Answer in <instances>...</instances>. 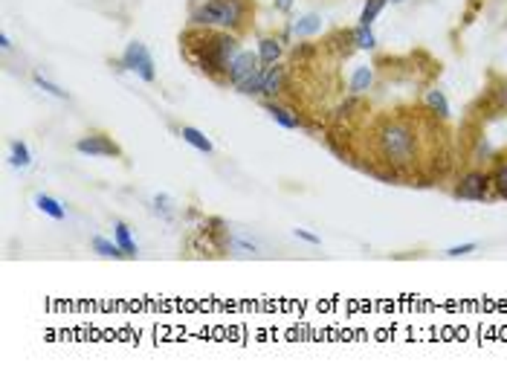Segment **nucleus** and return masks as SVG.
Listing matches in <instances>:
<instances>
[{
    "mask_svg": "<svg viewBox=\"0 0 507 377\" xmlns=\"http://www.w3.org/2000/svg\"><path fill=\"white\" fill-rule=\"evenodd\" d=\"M490 186H493V177L487 172H467L458 186H455V198H464V201H487L490 198Z\"/></svg>",
    "mask_w": 507,
    "mask_h": 377,
    "instance_id": "39448f33",
    "label": "nucleus"
},
{
    "mask_svg": "<svg viewBox=\"0 0 507 377\" xmlns=\"http://www.w3.org/2000/svg\"><path fill=\"white\" fill-rule=\"evenodd\" d=\"M76 151H79V154H90V157H119L122 154L119 145L110 136H105V134H87V136H81L79 143H76Z\"/></svg>",
    "mask_w": 507,
    "mask_h": 377,
    "instance_id": "423d86ee",
    "label": "nucleus"
},
{
    "mask_svg": "<svg viewBox=\"0 0 507 377\" xmlns=\"http://www.w3.org/2000/svg\"><path fill=\"white\" fill-rule=\"evenodd\" d=\"M426 105H429V110L438 119H446L449 116V102H446V96H444V90H429L426 93Z\"/></svg>",
    "mask_w": 507,
    "mask_h": 377,
    "instance_id": "6ab92c4d",
    "label": "nucleus"
},
{
    "mask_svg": "<svg viewBox=\"0 0 507 377\" xmlns=\"http://www.w3.org/2000/svg\"><path fill=\"white\" fill-rule=\"evenodd\" d=\"M247 6L244 0H206L192 12L194 26H223V30H235L238 23H244Z\"/></svg>",
    "mask_w": 507,
    "mask_h": 377,
    "instance_id": "7ed1b4c3",
    "label": "nucleus"
},
{
    "mask_svg": "<svg viewBox=\"0 0 507 377\" xmlns=\"http://www.w3.org/2000/svg\"><path fill=\"white\" fill-rule=\"evenodd\" d=\"M281 55H284V47H281L278 38H261L258 41V59H261V64H276V61H281Z\"/></svg>",
    "mask_w": 507,
    "mask_h": 377,
    "instance_id": "ddd939ff",
    "label": "nucleus"
},
{
    "mask_svg": "<svg viewBox=\"0 0 507 377\" xmlns=\"http://www.w3.org/2000/svg\"><path fill=\"white\" fill-rule=\"evenodd\" d=\"M267 114L273 116V122H278L281 128H287V131H296V128L302 125V122H299V116H296L290 108L278 105V102H267Z\"/></svg>",
    "mask_w": 507,
    "mask_h": 377,
    "instance_id": "9b49d317",
    "label": "nucleus"
},
{
    "mask_svg": "<svg viewBox=\"0 0 507 377\" xmlns=\"http://www.w3.org/2000/svg\"><path fill=\"white\" fill-rule=\"evenodd\" d=\"M154 209H157V212H163L165 218H172V201H168L165 194H157V198H154Z\"/></svg>",
    "mask_w": 507,
    "mask_h": 377,
    "instance_id": "393cba45",
    "label": "nucleus"
},
{
    "mask_svg": "<svg viewBox=\"0 0 507 377\" xmlns=\"http://www.w3.org/2000/svg\"><path fill=\"white\" fill-rule=\"evenodd\" d=\"M235 88H238V93H244V96H261L264 93V67H258L256 73H249L247 79H241Z\"/></svg>",
    "mask_w": 507,
    "mask_h": 377,
    "instance_id": "2eb2a0df",
    "label": "nucleus"
},
{
    "mask_svg": "<svg viewBox=\"0 0 507 377\" xmlns=\"http://www.w3.org/2000/svg\"><path fill=\"white\" fill-rule=\"evenodd\" d=\"M293 3H296V0H276V9H278V12H290Z\"/></svg>",
    "mask_w": 507,
    "mask_h": 377,
    "instance_id": "bb28decb",
    "label": "nucleus"
},
{
    "mask_svg": "<svg viewBox=\"0 0 507 377\" xmlns=\"http://www.w3.org/2000/svg\"><path fill=\"white\" fill-rule=\"evenodd\" d=\"M293 235H296V238H302V241H307V244H313V247H316V244H322V241H319V235L307 232V230H293Z\"/></svg>",
    "mask_w": 507,
    "mask_h": 377,
    "instance_id": "a878e982",
    "label": "nucleus"
},
{
    "mask_svg": "<svg viewBox=\"0 0 507 377\" xmlns=\"http://www.w3.org/2000/svg\"><path fill=\"white\" fill-rule=\"evenodd\" d=\"M90 247H93V253H99L102 258H125V253L119 249V244H116V241H107V238H102V235H93Z\"/></svg>",
    "mask_w": 507,
    "mask_h": 377,
    "instance_id": "a211bd4d",
    "label": "nucleus"
},
{
    "mask_svg": "<svg viewBox=\"0 0 507 377\" xmlns=\"http://www.w3.org/2000/svg\"><path fill=\"white\" fill-rule=\"evenodd\" d=\"M35 85L44 90V93H50V96H55V99H67V90H61L55 81H50V79H44L41 73H35Z\"/></svg>",
    "mask_w": 507,
    "mask_h": 377,
    "instance_id": "5701e85b",
    "label": "nucleus"
},
{
    "mask_svg": "<svg viewBox=\"0 0 507 377\" xmlns=\"http://www.w3.org/2000/svg\"><path fill=\"white\" fill-rule=\"evenodd\" d=\"M0 50H6V52L12 50V38L6 32H0Z\"/></svg>",
    "mask_w": 507,
    "mask_h": 377,
    "instance_id": "cd10ccee",
    "label": "nucleus"
},
{
    "mask_svg": "<svg viewBox=\"0 0 507 377\" xmlns=\"http://www.w3.org/2000/svg\"><path fill=\"white\" fill-rule=\"evenodd\" d=\"M380 151L389 165L394 169H403L415 160V151H417V136L409 125L403 122H389L383 131H380Z\"/></svg>",
    "mask_w": 507,
    "mask_h": 377,
    "instance_id": "f03ea898",
    "label": "nucleus"
},
{
    "mask_svg": "<svg viewBox=\"0 0 507 377\" xmlns=\"http://www.w3.org/2000/svg\"><path fill=\"white\" fill-rule=\"evenodd\" d=\"M386 3L389 0H365V6H362V12H360V23L362 26H371L374 21H377V15L386 9Z\"/></svg>",
    "mask_w": 507,
    "mask_h": 377,
    "instance_id": "aec40b11",
    "label": "nucleus"
},
{
    "mask_svg": "<svg viewBox=\"0 0 507 377\" xmlns=\"http://www.w3.org/2000/svg\"><path fill=\"white\" fill-rule=\"evenodd\" d=\"M258 64H261V59H258V52H238L235 59H232V64H229V70H227V81H232V85H238L241 79H247L249 73H256L258 70Z\"/></svg>",
    "mask_w": 507,
    "mask_h": 377,
    "instance_id": "0eeeda50",
    "label": "nucleus"
},
{
    "mask_svg": "<svg viewBox=\"0 0 507 377\" xmlns=\"http://www.w3.org/2000/svg\"><path fill=\"white\" fill-rule=\"evenodd\" d=\"M32 203H35L38 212H44V215H47V218H52V221H64V218H67V209H64L59 201H55V198L44 194V192L35 194V201H32Z\"/></svg>",
    "mask_w": 507,
    "mask_h": 377,
    "instance_id": "f8f14e48",
    "label": "nucleus"
},
{
    "mask_svg": "<svg viewBox=\"0 0 507 377\" xmlns=\"http://www.w3.org/2000/svg\"><path fill=\"white\" fill-rule=\"evenodd\" d=\"M490 177H493V186H496V194L507 201V160H501Z\"/></svg>",
    "mask_w": 507,
    "mask_h": 377,
    "instance_id": "4be33fe9",
    "label": "nucleus"
},
{
    "mask_svg": "<svg viewBox=\"0 0 507 377\" xmlns=\"http://www.w3.org/2000/svg\"><path fill=\"white\" fill-rule=\"evenodd\" d=\"M186 50L192 55V61L215 79L220 73H227L232 59L241 52L238 38L229 32H186Z\"/></svg>",
    "mask_w": 507,
    "mask_h": 377,
    "instance_id": "f257e3e1",
    "label": "nucleus"
},
{
    "mask_svg": "<svg viewBox=\"0 0 507 377\" xmlns=\"http://www.w3.org/2000/svg\"><path fill=\"white\" fill-rule=\"evenodd\" d=\"M122 70H128V73H136L143 81H154L157 79V70H154V59L148 47L143 44V41H131L128 47H125L122 52Z\"/></svg>",
    "mask_w": 507,
    "mask_h": 377,
    "instance_id": "20e7f679",
    "label": "nucleus"
},
{
    "mask_svg": "<svg viewBox=\"0 0 507 377\" xmlns=\"http://www.w3.org/2000/svg\"><path fill=\"white\" fill-rule=\"evenodd\" d=\"M30 163H32L30 145L21 143V139H15L12 148H9V165H12V169H30Z\"/></svg>",
    "mask_w": 507,
    "mask_h": 377,
    "instance_id": "dca6fc26",
    "label": "nucleus"
},
{
    "mask_svg": "<svg viewBox=\"0 0 507 377\" xmlns=\"http://www.w3.org/2000/svg\"><path fill=\"white\" fill-rule=\"evenodd\" d=\"M114 241L119 244V249L125 253V258H134V256H136V241H134V235H131V230H128V223L116 221V227H114Z\"/></svg>",
    "mask_w": 507,
    "mask_h": 377,
    "instance_id": "4468645a",
    "label": "nucleus"
},
{
    "mask_svg": "<svg viewBox=\"0 0 507 377\" xmlns=\"http://www.w3.org/2000/svg\"><path fill=\"white\" fill-rule=\"evenodd\" d=\"M475 249H478V244H475V241H467V244L449 247V249H446V256H449V258H461V256H470V253H475Z\"/></svg>",
    "mask_w": 507,
    "mask_h": 377,
    "instance_id": "b1692460",
    "label": "nucleus"
},
{
    "mask_svg": "<svg viewBox=\"0 0 507 377\" xmlns=\"http://www.w3.org/2000/svg\"><path fill=\"white\" fill-rule=\"evenodd\" d=\"M391 3H403V0H391Z\"/></svg>",
    "mask_w": 507,
    "mask_h": 377,
    "instance_id": "c85d7f7f",
    "label": "nucleus"
},
{
    "mask_svg": "<svg viewBox=\"0 0 507 377\" xmlns=\"http://www.w3.org/2000/svg\"><path fill=\"white\" fill-rule=\"evenodd\" d=\"M284 90V67H281L278 61L276 64H267L264 67V93L267 99H276V96Z\"/></svg>",
    "mask_w": 507,
    "mask_h": 377,
    "instance_id": "6e6552de",
    "label": "nucleus"
},
{
    "mask_svg": "<svg viewBox=\"0 0 507 377\" xmlns=\"http://www.w3.org/2000/svg\"><path fill=\"white\" fill-rule=\"evenodd\" d=\"M371 85H374V70L369 64L354 67V73H351V79H348V90L354 96H360L365 90H371Z\"/></svg>",
    "mask_w": 507,
    "mask_h": 377,
    "instance_id": "1a4fd4ad",
    "label": "nucleus"
},
{
    "mask_svg": "<svg viewBox=\"0 0 507 377\" xmlns=\"http://www.w3.org/2000/svg\"><path fill=\"white\" fill-rule=\"evenodd\" d=\"M180 136H183V143H189L192 148H197V151H200V154H212V151H215L212 139H209L203 131L192 128V125H183V128H180Z\"/></svg>",
    "mask_w": 507,
    "mask_h": 377,
    "instance_id": "9d476101",
    "label": "nucleus"
},
{
    "mask_svg": "<svg viewBox=\"0 0 507 377\" xmlns=\"http://www.w3.org/2000/svg\"><path fill=\"white\" fill-rule=\"evenodd\" d=\"M354 47H360V50H374L377 47V38H374V32H371V26H357L354 30Z\"/></svg>",
    "mask_w": 507,
    "mask_h": 377,
    "instance_id": "412c9836",
    "label": "nucleus"
},
{
    "mask_svg": "<svg viewBox=\"0 0 507 377\" xmlns=\"http://www.w3.org/2000/svg\"><path fill=\"white\" fill-rule=\"evenodd\" d=\"M322 30V18L319 15H302L299 21L293 23V35H299V38H307V35H316Z\"/></svg>",
    "mask_w": 507,
    "mask_h": 377,
    "instance_id": "f3484780",
    "label": "nucleus"
}]
</instances>
